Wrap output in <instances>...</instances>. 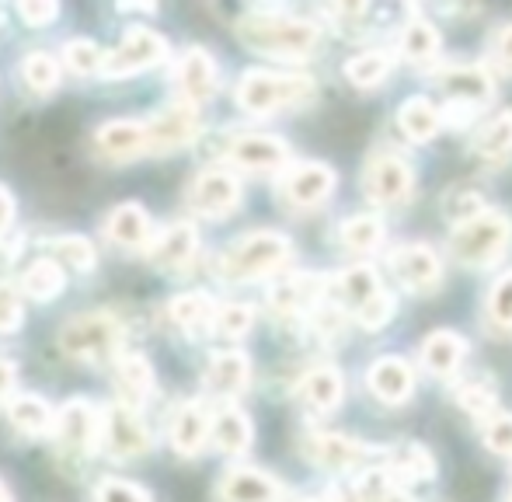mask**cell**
Returning a JSON list of instances; mask_svg holds the SVG:
<instances>
[{"mask_svg":"<svg viewBox=\"0 0 512 502\" xmlns=\"http://www.w3.org/2000/svg\"><path fill=\"white\" fill-rule=\"evenodd\" d=\"M237 39L248 49L276 60H304L317 46V28L304 18L279 11H251L237 21Z\"/></svg>","mask_w":512,"mask_h":502,"instance_id":"cell-1","label":"cell"},{"mask_svg":"<svg viewBox=\"0 0 512 502\" xmlns=\"http://www.w3.org/2000/svg\"><path fill=\"white\" fill-rule=\"evenodd\" d=\"M290 238L279 231H255L237 238L234 245H227L220 251V262H216V272H220L227 283H248V279H262L269 272H276L279 265L290 258Z\"/></svg>","mask_w":512,"mask_h":502,"instance_id":"cell-2","label":"cell"},{"mask_svg":"<svg viewBox=\"0 0 512 502\" xmlns=\"http://www.w3.org/2000/svg\"><path fill=\"white\" fill-rule=\"evenodd\" d=\"M126 339V328L115 314L95 311V314H77L67 325L60 328V349L77 363H91V367H102L112 363L122 349Z\"/></svg>","mask_w":512,"mask_h":502,"instance_id":"cell-3","label":"cell"},{"mask_svg":"<svg viewBox=\"0 0 512 502\" xmlns=\"http://www.w3.org/2000/svg\"><path fill=\"white\" fill-rule=\"evenodd\" d=\"M314 95V81L297 74H272V70H248L237 84V105L251 116L290 109Z\"/></svg>","mask_w":512,"mask_h":502,"instance_id":"cell-4","label":"cell"},{"mask_svg":"<svg viewBox=\"0 0 512 502\" xmlns=\"http://www.w3.org/2000/svg\"><path fill=\"white\" fill-rule=\"evenodd\" d=\"M509 238H512V224H509L506 213L485 210L474 220H467V224L453 227L450 248H453V255H457L460 265L481 269V265H492L506 255Z\"/></svg>","mask_w":512,"mask_h":502,"instance_id":"cell-5","label":"cell"},{"mask_svg":"<svg viewBox=\"0 0 512 502\" xmlns=\"http://www.w3.org/2000/svg\"><path fill=\"white\" fill-rule=\"evenodd\" d=\"M164 60H168V39L164 35H157L154 28H129L126 39L112 53H105L102 70L108 77H133Z\"/></svg>","mask_w":512,"mask_h":502,"instance_id":"cell-6","label":"cell"},{"mask_svg":"<svg viewBox=\"0 0 512 502\" xmlns=\"http://www.w3.org/2000/svg\"><path fill=\"white\" fill-rule=\"evenodd\" d=\"M98 443L108 450L115 461H136L150 450V429L143 426L140 412L129 405H112L102 415V433Z\"/></svg>","mask_w":512,"mask_h":502,"instance_id":"cell-7","label":"cell"},{"mask_svg":"<svg viewBox=\"0 0 512 502\" xmlns=\"http://www.w3.org/2000/svg\"><path fill=\"white\" fill-rule=\"evenodd\" d=\"M147 129V150L154 154H178V150L192 147L203 133V119L192 105H171V109H161L150 123H143Z\"/></svg>","mask_w":512,"mask_h":502,"instance_id":"cell-8","label":"cell"},{"mask_svg":"<svg viewBox=\"0 0 512 502\" xmlns=\"http://www.w3.org/2000/svg\"><path fill=\"white\" fill-rule=\"evenodd\" d=\"M241 203V182H237L234 171L227 168H206L192 178L189 185V210L196 217H227V213L237 210Z\"/></svg>","mask_w":512,"mask_h":502,"instance_id":"cell-9","label":"cell"},{"mask_svg":"<svg viewBox=\"0 0 512 502\" xmlns=\"http://www.w3.org/2000/svg\"><path fill=\"white\" fill-rule=\"evenodd\" d=\"M411 185H415V175H411L408 161H401L398 154L370 157V164H366V171H363V189L377 206L405 203L411 196Z\"/></svg>","mask_w":512,"mask_h":502,"instance_id":"cell-10","label":"cell"},{"mask_svg":"<svg viewBox=\"0 0 512 502\" xmlns=\"http://www.w3.org/2000/svg\"><path fill=\"white\" fill-rule=\"evenodd\" d=\"M56 426V440L70 450V454H95L98 447V433H102V415L91 401L84 398H70L60 408V415L53 419Z\"/></svg>","mask_w":512,"mask_h":502,"instance_id":"cell-11","label":"cell"},{"mask_svg":"<svg viewBox=\"0 0 512 502\" xmlns=\"http://www.w3.org/2000/svg\"><path fill=\"white\" fill-rule=\"evenodd\" d=\"M331 192H335V171L317 161L297 164V168L286 171L283 182H279V196H283L293 210H314Z\"/></svg>","mask_w":512,"mask_h":502,"instance_id":"cell-12","label":"cell"},{"mask_svg":"<svg viewBox=\"0 0 512 502\" xmlns=\"http://www.w3.org/2000/svg\"><path fill=\"white\" fill-rule=\"evenodd\" d=\"M175 88L182 105H192L199 109L203 102L216 95V63L206 49H185L175 63Z\"/></svg>","mask_w":512,"mask_h":502,"instance_id":"cell-13","label":"cell"},{"mask_svg":"<svg viewBox=\"0 0 512 502\" xmlns=\"http://www.w3.org/2000/svg\"><path fill=\"white\" fill-rule=\"evenodd\" d=\"M227 161L244 171H279L290 161V147L269 133H241L227 143Z\"/></svg>","mask_w":512,"mask_h":502,"instance_id":"cell-14","label":"cell"},{"mask_svg":"<svg viewBox=\"0 0 512 502\" xmlns=\"http://www.w3.org/2000/svg\"><path fill=\"white\" fill-rule=\"evenodd\" d=\"M143 251H147L150 265H157L161 272H182L199 255V231L192 224H171L161 234H154Z\"/></svg>","mask_w":512,"mask_h":502,"instance_id":"cell-15","label":"cell"},{"mask_svg":"<svg viewBox=\"0 0 512 502\" xmlns=\"http://www.w3.org/2000/svg\"><path fill=\"white\" fill-rule=\"evenodd\" d=\"M391 269L408 293H429L443 279V265L429 245H401L391 255Z\"/></svg>","mask_w":512,"mask_h":502,"instance_id":"cell-16","label":"cell"},{"mask_svg":"<svg viewBox=\"0 0 512 502\" xmlns=\"http://www.w3.org/2000/svg\"><path fill=\"white\" fill-rule=\"evenodd\" d=\"M307 457L324 471H352L356 464H363L366 447L352 436L342 433H314L307 436Z\"/></svg>","mask_w":512,"mask_h":502,"instance_id":"cell-17","label":"cell"},{"mask_svg":"<svg viewBox=\"0 0 512 502\" xmlns=\"http://www.w3.org/2000/svg\"><path fill=\"white\" fill-rule=\"evenodd\" d=\"M220 502H283V489L258 468H234L220 482Z\"/></svg>","mask_w":512,"mask_h":502,"instance_id":"cell-18","label":"cell"},{"mask_svg":"<svg viewBox=\"0 0 512 502\" xmlns=\"http://www.w3.org/2000/svg\"><path fill=\"white\" fill-rule=\"evenodd\" d=\"M95 147L108 161H133V157L147 154V129L133 119H115V123L98 126Z\"/></svg>","mask_w":512,"mask_h":502,"instance_id":"cell-19","label":"cell"},{"mask_svg":"<svg viewBox=\"0 0 512 502\" xmlns=\"http://www.w3.org/2000/svg\"><path fill=\"white\" fill-rule=\"evenodd\" d=\"M105 234L119 248H147L154 238V224L140 203H122L105 217Z\"/></svg>","mask_w":512,"mask_h":502,"instance_id":"cell-20","label":"cell"},{"mask_svg":"<svg viewBox=\"0 0 512 502\" xmlns=\"http://www.w3.org/2000/svg\"><path fill=\"white\" fill-rule=\"evenodd\" d=\"M436 81H439V88L453 98V102L474 105V109L485 105V102H492V95H495L492 77H488L481 67H446V70H439Z\"/></svg>","mask_w":512,"mask_h":502,"instance_id":"cell-21","label":"cell"},{"mask_svg":"<svg viewBox=\"0 0 512 502\" xmlns=\"http://www.w3.org/2000/svg\"><path fill=\"white\" fill-rule=\"evenodd\" d=\"M209 443V412L203 401H185L171 419V447L182 457H196Z\"/></svg>","mask_w":512,"mask_h":502,"instance_id":"cell-22","label":"cell"},{"mask_svg":"<svg viewBox=\"0 0 512 502\" xmlns=\"http://www.w3.org/2000/svg\"><path fill=\"white\" fill-rule=\"evenodd\" d=\"M366 384H370V391L377 394L380 401H387V405H401V401L411 398L415 377H411V367L405 360H398V356H384V360H377L370 367Z\"/></svg>","mask_w":512,"mask_h":502,"instance_id":"cell-23","label":"cell"},{"mask_svg":"<svg viewBox=\"0 0 512 502\" xmlns=\"http://www.w3.org/2000/svg\"><path fill=\"white\" fill-rule=\"evenodd\" d=\"M251 419L234 405H223L216 415H209V440L220 454H244L251 447Z\"/></svg>","mask_w":512,"mask_h":502,"instance_id":"cell-24","label":"cell"},{"mask_svg":"<svg viewBox=\"0 0 512 502\" xmlns=\"http://www.w3.org/2000/svg\"><path fill=\"white\" fill-rule=\"evenodd\" d=\"M317 297H321L317 276H290V279H279V283L269 286V307L276 314H283V318L314 311Z\"/></svg>","mask_w":512,"mask_h":502,"instance_id":"cell-25","label":"cell"},{"mask_svg":"<svg viewBox=\"0 0 512 502\" xmlns=\"http://www.w3.org/2000/svg\"><path fill=\"white\" fill-rule=\"evenodd\" d=\"M251 363L244 353H216L206 367V391L216 398H234L248 387Z\"/></svg>","mask_w":512,"mask_h":502,"instance_id":"cell-26","label":"cell"},{"mask_svg":"<svg viewBox=\"0 0 512 502\" xmlns=\"http://www.w3.org/2000/svg\"><path fill=\"white\" fill-rule=\"evenodd\" d=\"M464 356H467L464 339L457 332H446V328L432 332L422 342V363L432 377H453L460 370V363H464Z\"/></svg>","mask_w":512,"mask_h":502,"instance_id":"cell-27","label":"cell"},{"mask_svg":"<svg viewBox=\"0 0 512 502\" xmlns=\"http://www.w3.org/2000/svg\"><path fill=\"white\" fill-rule=\"evenodd\" d=\"M342 391H345V384L335 367H314L297 387L300 401H304L310 412H321V415L335 412V408L342 405Z\"/></svg>","mask_w":512,"mask_h":502,"instance_id":"cell-28","label":"cell"},{"mask_svg":"<svg viewBox=\"0 0 512 502\" xmlns=\"http://www.w3.org/2000/svg\"><path fill=\"white\" fill-rule=\"evenodd\" d=\"M115 380H119V391H122L119 405L136 408L140 401H147L154 394V367L140 353H129L115 360Z\"/></svg>","mask_w":512,"mask_h":502,"instance_id":"cell-29","label":"cell"},{"mask_svg":"<svg viewBox=\"0 0 512 502\" xmlns=\"http://www.w3.org/2000/svg\"><path fill=\"white\" fill-rule=\"evenodd\" d=\"M168 314L185 335H203L213 328V314H216V304L209 300V293L203 290H192V293H182L168 304Z\"/></svg>","mask_w":512,"mask_h":502,"instance_id":"cell-30","label":"cell"},{"mask_svg":"<svg viewBox=\"0 0 512 502\" xmlns=\"http://www.w3.org/2000/svg\"><path fill=\"white\" fill-rule=\"evenodd\" d=\"M7 419H11V426L18 429V433L25 436H42L53 429V408H49L46 398H39V394H14L11 401H7Z\"/></svg>","mask_w":512,"mask_h":502,"instance_id":"cell-31","label":"cell"},{"mask_svg":"<svg viewBox=\"0 0 512 502\" xmlns=\"http://www.w3.org/2000/svg\"><path fill=\"white\" fill-rule=\"evenodd\" d=\"M67 286V276H63L60 262L56 258H35L25 272H21V290L32 300H56Z\"/></svg>","mask_w":512,"mask_h":502,"instance_id":"cell-32","label":"cell"},{"mask_svg":"<svg viewBox=\"0 0 512 502\" xmlns=\"http://www.w3.org/2000/svg\"><path fill=\"white\" fill-rule=\"evenodd\" d=\"M474 154L488 164H502L512 157V112H499L478 136H474Z\"/></svg>","mask_w":512,"mask_h":502,"instance_id":"cell-33","label":"cell"},{"mask_svg":"<svg viewBox=\"0 0 512 502\" xmlns=\"http://www.w3.org/2000/svg\"><path fill=\"white\" fill-rule=\"evenodd\" d=\"M398 119H401V129H405L408 140L425 143V140H432V136H436L439 123H443V112H439L429 98L418 95V98H408V102L401 105Z\"/></svg>","mask_w":512,"mask_h":502,"instance_id":"cell-34","label":"cell"},{"mask_svg":"<svg viewBox=\"0 0 512 502\" xmlns=\"http://www.w3.org/2000/svg\"><path fill=\"white\" fill-rule=\"evenodd\" d=\"M380 290H384V286H380L377 272H373L370 265H352V269H345L342 276H338V293H342L345 307H349L352 314L363 311Z\"/></svg>","mask_w":512,"mask_h":502,"instance_id":"cell-35","label":"cell"},{"mask_svg":"<svg viewBox=\"0 0 512 502\" xmlns=\"http://www.w3.org/2000/svg\"><path fill=\"white\" fill-rule=\"evenodd\" d=\"M391 63H394V56L387 53V49H370V53L345 63V77H349V84H356V88H377V84L391 74Z\"/></svg>","mask_w":512,"mask_h":502,"instance_id":"cell-36","label":"cell"},{"mask_svg":"<svg viewBox=\"0 0 512 502\" xmlns=\"http://www.w3.org/2000/svg\"><path fill=\"white\" fill-rule=\"evenodd\" d=\"M401 53L411 63H429L439 53V32L422 18H411L401 32Z\"/></svg>","mask_w":512,"mask_h":502,"instance_id":"cell-37","label":"cell"},{"mask_svg":"<svg viewBox=\"0 0 512 502\" xmlns=\"http://www.w3.org/2000/svg\"><path fill=\"white\" fill-rule=\"evenodd\" d=\"M342 245L349 251H359V255H366V251L380 248V241H384V224H380V217H370V213H359V217H349L342 224Z\"/></svg>","mask_w":512,"mask_h":502,"instance_id":"cell-38","label":"cell"},{"mask_svg":"<svg viewBox=\"0 0 512 502\" xmlns=\"http://www.w3.org/2000/svg\"><path fill=\"white\" fill-rule=\"evenodd\" d=\"M21 81L35 91V95H49L60 84V63L49 53H28L21 60Z\"/></svg>","mask_w":512,"mask_h":502,"instance_id":"cell-39","label":"cell"},{"mask_svg":"<svg viewBox=\"0 0 512 502\" xmlns=\"http://www.w3.org/2000/svg\"><path fill=\"white\" fill-rule=\"evenodd\" d=\"M485 199H481L478 189H471V185H453L450 192H446L443 199V217L450 220L453 227L467 224V220H474L478 213H485Z\"/></svg>","mask_w":512,"mask_h":502,"instance_id":"cell-40","label":"cell"},{"mask_svg":"<svg viewBox=\"0 0 512 502\" xmlns=\"http://www.w3.org/2000/svg\"><path fill=\"white\" fill-rule=\"evenodd\" d=\"M49 248H53L56 262H67L74 265L77 272H88L95 269V245H91L88 238H81V234H60V238L49 241Z\"/></svg>","mask_w":512,"mask_h":502,"instance_id":"cell-41","label":"cell"},{"mask_svg":"<svg viewBox=\"0 0 512 502\" xmlns=\"http://www.w3.org/2000/svg\"><path fill=\"white\" fill-rule=\"evenodd\" d=\"M495 384L485 377H474V380H464V384L457 387V405L464 408V412L478 415V419H485V415L495 412Z\"/></svg>","mask_w":512,"mask_h":502,"instance_id":"cell-42","label":"cell"},{"mask_svg":"<svg viewBox=\"0 0 512 502\" xmlns=\"http://www.w3.org/2000/svg\"><path fill=\"white\" fill-rule=\"evenodd\" d=\"M387 471H391V475H401V478H418V482H429V478L436 475V461H432L429 450H425L422 443H408V447L394 457V464Z\"/></svg>","mask_w":512,"mask_h":502,"instance_id":"cell-43","label":"cell"},{"mask_svg":"<svg viewBox=\"0 0 512 502\" xmlns=\"http://www.w3.org/2000/svg\"><path fill=\"white\" fill-rule=\"evenodd\" d=\"M251 325H255V311L248 304H223L213 314V332L220 339H241Z\"/></svg>","mask_w":512,"mask_h":502,"instance_id":"cell-44","label":"cell"},{"mask_svg":"<svg viewBox=\"0 0 512 502\" xmlns=\"http://www.w3.org/2000/svg\"><path fill=\"white\" fill-rule=\"evenodd\" d=\"M63 63H67L74 74H95V70H102L105 53L95 39H70L67 46H63Z\"/></svg>","mask_w":512,"mask_h":502,"instance_id":"cell-45","label":"cell"},{"mask_svg":"<svg viewBox=\"0 0 512 502\" xmlns=\"http://www.w3.org/2000/svg\"><path fill=\"white\" fill-rule=\"evenodd\" d=\"M488 321L499 332H512V272L495 279L492 293H488Z\"/></svg>","mask_w":512,"mask_h":502,"instance_id":"cell-46","label":"cell"},{"mask_svg":"<svg viewBox=\"0 0 512 502\" xmlns=\"http://www.w3.org/2000/svg\"><path fill=\"white\" fill-rule=\"evenodd\" d=\"M95 502H150L147 492L133 482H122V478H105L95 492Z\"/></svg>","mask_w":512,"mask_h":502,"instance_id":"cell-47","label":"cell"},{"mask_svg":"<svg viewBox=\"0 0 512 502\" xmlns=\"http://www.w3.org/2000/svg\"><path fill=\"white\" fill-rule=\"evenodd\" d=\"M391 314H394V300H391V293L387 290H380L377 297L370 300V304L363 307V311H356V321L363 328H384L387 321H391Z\"/></svg>","mask_w":512,"mask_h":502,"instance_id":"cell-48","label":"cell"},{"mask_svg":"<svg viewBox=\"0 0 512 502\" xmlns=\"http://www.w3.org/2000/svg\"><path fill=\"white\" fill-rule=\"evenodd\" d=\"M485 447L502 457H512V415H495L485 429Z\"/></svg>","mask_w":512,"mask_h":502,"instance_id":"cell-49","label":"cell"},{"mask_svg":"<svg viewBox=\"0 0 512 502\" xmlns=\"http://www.w3.org/2000/svg\"><path fill=\"white\" fill-rule=\"evenodd\" d=\"M21 321H25V307H21L18 293L0 283V332H18Z\"/></svg>","mask_w":512,"mask_h":502,"instance_id":"cell-50","label":"cell"},{"mask_svg":"<svg viewBox=\"0 0 512 502\" xmlns=\"http://www.w3.org/2000/svg\"><path fill=\"white\" fill-rule=\"evenodd\" d=\"M18 14H21V21H25V25L42 28V25H53V21L60 18V7L49 4V0H21Z\"/></svg>","mask_w":512,"mask_h":502,"instance_id":"cell-51","label":"cell"},{"mask_svg":"<svg viewBox=\"0 0 512 502\" xmlns=\"http://www.w3.org/2000/svg\"><path fill=\"white\" fill-rule=\"evenodd\" d=\"M492 56H495V63H499L502 70H512V21H509V25H502L499 32H495Z\"/></svg>","mask_w":512,"mask_h":502,"instance_id":"cell-52","label":"cell"},{"mask_svg":"<svg viewBox=\"0 0 512 502\" xmlns=\"http://www.w3.org/2000/svg\"><path fill=\"white\" fill-rule=\"evenodd\" d=\"M11 220H14V196H11V189H4V185H0V238L7 234Z\"/></svg>","mask_w":512,"mask_h":502,"instance_id":"cell-53","label":"cell"},{"mask_svg":"<svg viewBox=\"0 0 512 502\" xmlns=\"http://www.w3.org/2000/svg\"><path fill=\"white\" fill-rule=\"evenodd\" d=\"M14 363H7V360H0V401L4 398H11V391H14Z\"/></svg>","mask_w":512,"mask_h":502,"instance_id":"cell-54","label":"cell"},{"mask_svg":"<svg viewBox=\"0 0 512 502\" xmlns=\"http://www.w3.org/2000/svg\"><path fill=\"white\" fill-rule=\"evenodd\" d=\"M446 112H450L446 119H450L453 126L471 123V119H474V105H464V102H450V109H446Z\"/></svg>","mask_w":512,"mask_h":502,"instance_id":"cell-55","label":"cell"},{"mask_svg":"<svg viewBox=\"0 0 512 502\" xmlns=\"http://www.w3.org/2000/svg\"><path fill=\"white\" fill-rule=\"evenodd\" d=\"M380 502H415V499L405 496V492H398V489H391V492H387V496L380 499Z\"/></svg>","mask_w":512,"mask_h":502,"instance_id":"cell-56","label":"cell"},{"mask_svg":"<svg viewBox=\"0 0 512 502\" xmlns=\"http://www.w3.org/2000/svg\"><path fill=\"white\" fill-rule=\"evenodd\" d=\"M0 502H14V499H11V489H7L4 482H0Z\"/></svg>","mask_w":512,"mask_h":502,"instance_id":"cell-57","label":"cell"},{"mask_svg":"<svg viewBox=\"0 0 512 502\" xmlns=\"http://www.w3.org/2000/svg\"><path fill=\"white\" fill-rule=\"evenodd\" d=\"M506 502H512V489H509V496H506Z\"/></svg>","mask_w":512,"mask_h":502,"instance_id":"cell-58","label":"cell"},{"mask_svg":"<svg viewBox=\"0 0 512 502\" xmlns=\"http://www.w3.org/2000/svg\"><path fill=\"white\" fill-rule=\"evenodd\" d=\"M0 25H4V14H0Z\"/></svg>","mask_w":512,"mask_h":502,"instance_id":"cell-59","label":"cell"}]
</instances>
